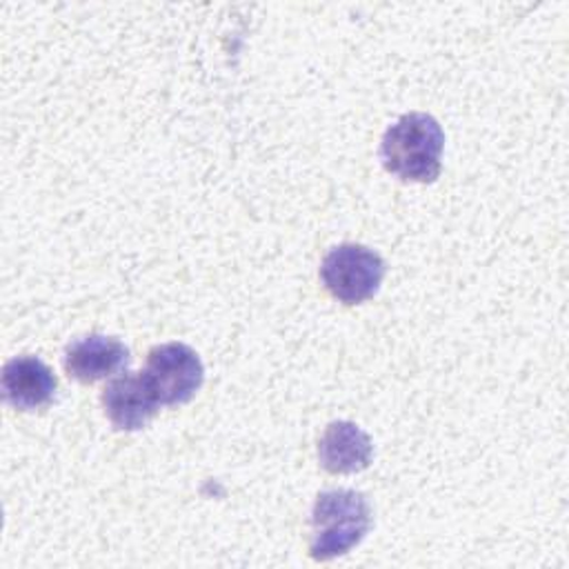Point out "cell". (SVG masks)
<instances>
[{"mask_svg": "<svg viewBox=\"0 0 569 569\" xmlns=\"http://www.w3.org/2000/svg\"><path fill=\"white\" fill-rule=\"evenodd\" d=\"M445 133L440 122L422 111L400 116L382 136L380 160L405 182H433L440 176Z\"/></svg>", "mask_w": 569, "mask_h": 569, "instance_id": "6da1fadb", "label": "cell"}, {"mask_svg": "<svg viewBox=\"0 0 569 569\" xmlns=\"http://www.w3.org/2000/svg\"><path fill=\"white\" fill-rule=\"evenodd\" d=\"M371 529V507L360 491L329 489L318 493L311 509V545L313 560L327 562L345 556L362 542Z\"/></svg>", "mask_w": 569, "mask_h": 569, "instance_id": "7a4b0ae2", "label": "cell"}, {"mask_svg": "<svg viewBox=\"0 0 569 569\" xmlns=\"http://www.w3.org/2000/svg\"><path fill=\"white\" fill-rule=\"evenodd\" d=\"M385 271L387 267L380 253L353 242L333 247L320 264L322 284L345 305H358L376 296Z\"/></svg>", "mask_w": 569, "mask_h": 569, "instance_id": "3957f363", "label": "cell"}, {"mask_svg": "<svg viewBox=\"0 0 569 569\" xmlns=\"http://www.w3.org/2000/svg\"><path fill=\"white\" fill-rule=\"evenodd\" d=\"M142 373L160 405H184L204 382L202 360L184 342L153 347Z\"/></svg>", "mask_w": 569, "mask_h": 569, "instance_id": "277c9868", "label": "cell"}, {"mask_svg": "<svg viewBox=\"0 0 569 569\" xmlns=\"http://www.w3.org/2000/svg\"><path fill=\"white\" fill-rule=\"evenodd\" d=\"M102 407L118 431L144 429L158 413V398L144 373H122L102 389Z\"/></svg>", "mask_w": 569, "mask_h": 569, "instance_id": "5b68a950", "label": "cell"}, {"mask_svg": "<svg viewBox=\"0 0 569 569\" xmlns=\"http://www.w3.org/2000/svg\"><path fill=\"white\" fill-rule=\"evenodd\" d=\"M58 389L53 371L36 356H16L2 367V398L20 411L51 405Z\"/></svg>", "mask_w": 569, "mask_h": 569, "instance_id": "8992f818", "label": "cell"}, {"mask_svg": "<svg viewBox=\"0 0 569 569\" xmlns=\"http://www.w3.org/2000/svg\"><path fill=\"white\" fill-rule=\"evenodd\" d=\"M129 349L111 336L89 333L73 340L64 351V369L78 382L91 385L129 365Z\"/></svg>", "mask_w": 569, "mask_h": 569, "instance_id": "52a82bcc", "label": "cell"}, {"mask_svg": "<svg viewBox=\"0 0 569 569\" xmlns=\"http://www.w3.org/2000/svg\"><path fill=\"white\" fill-rule=\"evenodd\" d=\"M318 458L329 473H356L369 467L373 458V445L367 431L349 420L331 422L320 442Z\"/></svg>", "mask_w": 569, "mask_h": 569, "instance_id": "ba28073f", "label": "cell"}]
</instances>
